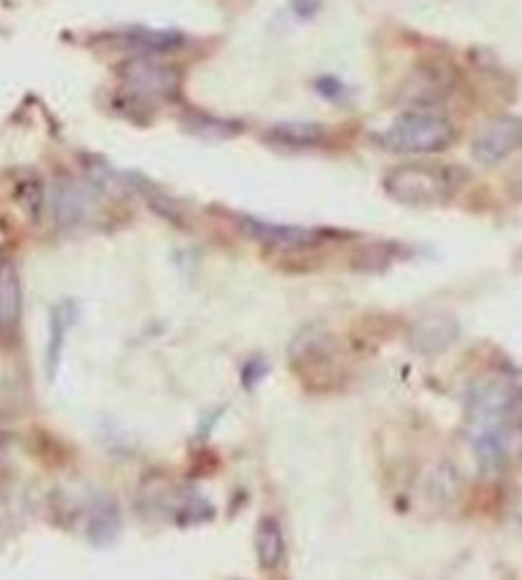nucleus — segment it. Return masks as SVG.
<instances>
[{
  "label": "nucleus",
  "instance_id": "nucleus-1",
  "mask_svg": "<svg viewBox=\"0 0 522 580\" xmlns=\"http://www.w3.org/2000/svg\"><path fill=\"white\" fill-rule=\"evenodd\" d=\"M466 435L479 468L500 474L522 453V389L515 377L489 372L466 395Z\"/></svg>",
  "mask_w": 522,
  "mask_h": 580
},
{
  "label": "nucleus",
  "instance_id": "nucleus-2",
  "mask_svg": "<svg viewBox=\"0 0 522 580\" xmlns=\"http://www.w3.org/2000/svg\"><path fill=\"white\" fill-rule=\"evenodd\" d=\"M456 177L451 169L433 163H402L385 173V194L406 206H439L456 192Z\"/></svg>",
  "mask_w": 522,
  "mask_h": 580
},
{
  "label": "nucleus",
  "instance_id": "nucleus-3",
  "mask_svg": "<svg viewBox=\"0 0 522 580\" xmlns=\"http://www.w3.org/2000/svg\"><path fill=\"white\" fill-rule=\"evenodd\" d=\"M454 125L449 117L439 113H429V110H416V113H406L395 121L390 128L385 130L383 143L390 150L398 153H439V150L449 148L454 143Z\"/></svg>",
  "mask_w": 522,
  "mask_h": 580
},
{
  "label": "nucleus",
  "instance_id": "nucleus-4",
  "mask_svg": "<svg viewBox=\"0 0 522 580\" xmlns=\"http://www.w3.org/2000/svg\"><path fill=\"white\" fill-rule=\"evenodd\" d=\"M123 82L138 100H171L179 90V71L150 57H136L123 67Z\"/></svg>",
  "mask_w": 522,
  "mask_h": 580
},
{
  "label": "nucleus",
  "instance_id": "nucleus-5",
  "mask_svg": "<svg viewBox=\"0 0 522 580\" xmlns=\"http://www.w3.org/2000/svg\"><path fill=\"white\" fill-rule=\"evenodd\" d=\"M522 146V117H497V121L487 123L485 128L477 133V138L472 143V153L479 163L495 166L504 161V158L515 153Z\"/></svg>",
  "mask_w": 522,
  "mask_h": 580
},
{
  "label": "nucleus",
  "instance_id": "nucleus-6",
  "mask_svg": "<svg viewBox=\"0 0 522 580\" xmlns=\"http://www.w3.org/2000/svg\"><path fill=\"white\" fill-rule=\"evenodd\" d=\"M245 232H248L252 240L268 244V248H279V250H306L319 244L327 232L311 227H296V225H275V221H263V219H242Z\"/></svg>",
  "mask_w": 522,
  "mask_h": 580
},
{
  "label": "nucleus",
  "instance_id": "nucleus-7",
  "mask_svg": "<svg viewBox=\"0 0 522 580\" xmlns=\"http://www.w3.org/2000/svg\"><path fill=\"white\" fill-rule=\"evenodd\" d=\"M23 311V293L21 275L13 258H0V337H13L21 323Z\"/></svg>",
  "mask_w": 522,
  "mask_h": 580
},
{
  "label": "nucleus",
  "instance_id": "nucleus-8",
  "mask_svg": "<svg viewBox=\"0 0 522 580\" xmlns=\"http://www.w3.org/2000/svg\"><path fill=\"white\" fill-rule=\"evenodd\" d=\"M458 337V326L454 319H449L444 314H433V316H423L413 323L410 329V346L418 349V352L433 354L441 352V349L451 346Z\"/></svg>",
  "mask_w": 522,
  "mask_h": 580
},
{
  "label": "nucleus",
  "instance_id": "nucleus-9",
  "mask_svg": "<svg viewBox=\"0 0 522 580\" xmlns=\"http://www.w3.org/2000/svg\"><path fill=\"white\" fill-rule=\"evenodd\" d=\"M75 323H77V306L72 304V300H61L59 306L52 308L49 344H46V372H49V377L57 375L61 354H65L67 337Z\"/></svg>",
  "mask_w": 522,
  "mask_h": 580
},
{
  "label": "nucleus",
  "instance_id": "nucleus-10",
  "mask_svg": "<svg viewBox=\"0 0 522 580\" xmlns=\"http://www.w3.org/2000/svg\"><path fill=\"white\" fill-rule=\"evenodd\" d=\"M256 553L260 568L275 570L283 562V555H286V539H283L281 524L273 520V516H265L260 520L256 530Z\"/></svg>",
  "mask_w": 522,
  "mask_h": 580
},
{
  "label": "nucleus",
  "instance_id": "nucleus-11",
  "mask_svg": "<svg viewBox=\"0 0 522 580\" xmlns=\"http://www.w3.org/2000/svg\"><path fill=\"white\" fill-rule=\"evenodd\" d=\"M275 138L279 143H286V146H314V143H319L324 138V130L319 125H298V123H291V125H281V128H275Z\"/></svg>",
  "mask_w": 522,
  "mask_h": 580
},
{
  "label": "nucleus",
  "instance_id": "nucleus-12",
  "mask_svg": "<svg viewBox=\"0 0 522 580\" xmlns=\"http://www.w3.org/2000/svg\"><path fill=\"white\" fill-rule=\"evenodd\" d=\"M130 44H136L138 49H144L148 54H158V52L177 49L181 44V36L171 34V31H138V34H133Z\"/></svg>",
  "mask_w": 522,
  "mask_h": 580
},
{
  "label": "nucleus",
  "instance_id": "nucleus-13",
  "mask_svg": "<svg viewBox=\"0 0 522 580\" xmlns=\"http://www.w3.org/2000/svg\"><path fill=\"white\" fill-rule=\"evenodd\" d=\"M316 90H319L324 98H329L331 102H339L344 98V84L339 82L337 77H321L319 82H316Z\"/></svg>",
  "mask_w": 522,
  "mask_h": 580
},
{
  "label": "nucleus",
  "instance_id": "nucleus-14",
  "mask_svg": "<svg viewBox=\"0 0 522 580\" xmlns=\"http://www.w3.org/2000/svg\"><path fill=\"white\" fill-rule=\"evenodd\" d=\"M265 372H268V364L263 360H250L242 367V383L252 387L256 383H260V379H263Z\"/></svg>",
  "mask_w": 522,
  "mask_h": 580
},
{
  "label": "nucleus",
  "instance_id": "nucleus-15",
  "mask_svg": "<svg viewBox=\"0 0 522 580\" xmlns=\"http://www.w3.org/2000/svg\"><path fill=\"white\" fill-rule=\"evenodd\" d=\"M294 8L300 19H311V15L321 8V0H294Z\"/></svg>",
  "mask_w": 522,
  "mask_h": 580
}]
</instances>
